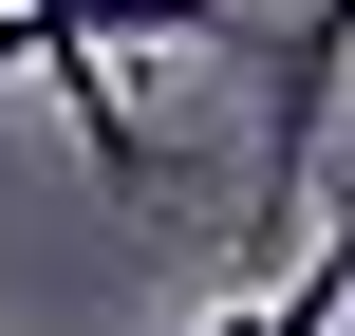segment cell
Masks as SVG:
<instances>
[{
    "label": "cell",
    "mask_w": 355,
    "mask_h": 336,
    "mask_svg": "<svg viewBox=\"0 0 355 336\" xmlns=\"http://www.w3.org/2000/svg\"><path fill=\"white\" fill-rule=\"evenodd\" d=\"M337 187H355V131H337Z\"/></svg>",
    "instance_id": "obj_2"
},
{
    "label": "cell",
    "mask_w": 355,
    "mask_h": 336,
    "mask_svg": "<svg viewBox=\"0 0 355 336\" xmlns=\"http://www.w3.org/2000/svg\"><path fill=\"white\" fill-rule=\"evenodd\" d=\"M337 336H355V299H337Z\"/></svg>",
    "instance_id": "obj_3"
},
{
    "label": "cell",
    "mask_w": 355,
    "mask_h": 336,
    "mask_svg": "<svg viewBox=\"0 0 355 336\" xmlns=\"http://www.w3.org/2000/svg\"><path fill=\"white\" fill-rule=\"evenodd\" d=\"M75 37H94V56H243L225 0H75Z\"/></svg>",
    "instance_id": "obj_1"
}]
</instances>
